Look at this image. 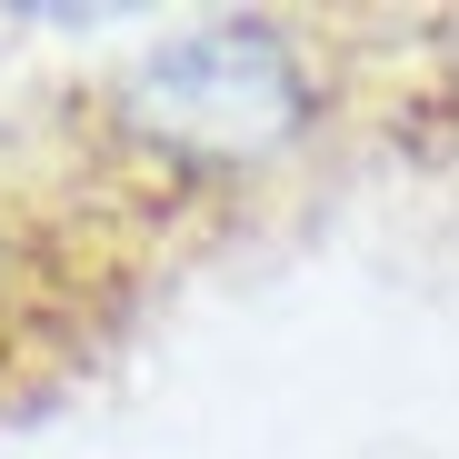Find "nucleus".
I'll return each instance as SVG.
<instances>
[{"mask_svg": "<svg viewBox=\"0 0 459 459\" xmlns=\"http://www.w3.org/2000/svg\"><path fill=\"white\" fill-rule=\"evenodd\" d=\"M30 280H40V250H30V230H21V210L0 200V340H11V320H21V299H30Z\"/></svg>", "mask_w": 459, "mask_h": 459, "instance_id": "obj_2", "label": "nucleus"}, {"mask_svg": "<svg viewBox=\"0 0 459 459\" xmlns=\"http://www.w3.org/2000/svg\"><path fill=\"white\" fill-rule=\"evenodd\" d=\"M91 110L130 180L240 190L320 130V60L270 11H220V21H180L170 40L130 50Z\"/></svg>", "mask_w": 459, "mask_h": 459, "instance_id": "obj_1", "label": "nucleus"}]
</instances>
